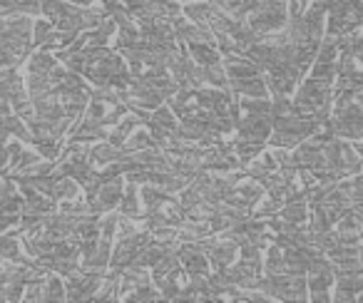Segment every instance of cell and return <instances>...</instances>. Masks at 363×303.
I'll list each match as a JSON object with an SVG mask.
<instances>
[{"instance_id": "6da1fadb", "label": "cell", "mask_w": 363, "mask_h": 303, "mask_svg": "<svg viewBox=\"0 0 363 303\" xmlns=\"http://www.w3.org/2000/svg\"><path fill=\"white\" fill-rule=\"evenodd\" d=\"M33 23L26 16H0V65L16 67L30 55Z\"/></svg>"}, {"instance_id": "7a4b0ae2", "label": "cell", "mask_w": 363, "mask_h": 303, "mask_svg": "<svg viewBox=\"0 0 363 303\" xmlns=\"http://www.w3.org/2000/svg\"><path fill=\"white\" fill-rule=\"evenodd\" d=\"M122 194H125V189H122V179L115 177V179H110V182L102 184V187L97 189V192L87 199V202H90L92 212L102 214V212H110V209H115L117 204L122 202Z\"/></svg>"}, {"instance_id": "3957f363", "label": "cell", "mask_w": 363, "mask_h": 303, "mask_svg": "<svg viewBox=\"0 0 363 303\" xmlns=\"http://www.w3.org/2000/svg\"><path fill=\"white\" fill-rule=\"evenodd\" d=\"M122 217H127V219H140L142 217V209H140V199H137V184L135 182H130L127 184V189H125V194H122Z\"/></svg>"}, {"instance_id": "277c9868", "label": "cell", "mask_w": 363, "mask_h": 303, "mask_svg": "<svg viewBox=\"0 0 363 303\" xmlns=\"http://www.w3.org/2000/svg\"><path fill=\"white\" fill-rule=\"evenodd\" d=\"M65 298V286H62V276L52 271V276L45 278V298L43 301H62Z\"/></svg>"}, {"instance_id": "5b68a950", "label": "cell", "mask_w": 363, "mask_h": 303, "mask_svg": "<svg viewBox=\"0 0 363 303\" xmlns=\"http://www.w3.org/2000/svg\"><path fill=\"white\" fill-rule=\"evenodd\" d=\"M353 149H356L358 154H361V159H363V137H361V139H356V144H353Z\"/></svg>"}]
</instances>
